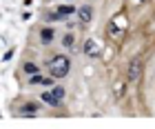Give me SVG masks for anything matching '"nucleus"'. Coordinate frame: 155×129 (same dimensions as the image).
I'll return each mask as SVG.
<instances>
[{"label":"nucleus","instance_id":"f257e3e1","mask_svg":"<svg viewBox=\"0 0 155 129\" xmlns=\"http://www.w3.org/2000/svg\"><path fill=\"white\" fill-rule=\"evenodd\" d=\"M69 58L67 56H55V58H51V64H49V69H51V76H55V78H64L67 74H69Z\"/></svg>","mask_w":155,"mask_h":129},{"label":"nucleus","instance_id":"f03ea898","mask_svg":"<svg viewBox=\"0 0 155 129\" xmlns=\"http://www.w3.org/2000/svg\"><path fill=\"white\" fill-rule=\"evenodd\" d=\"M42 100H45V103H49L51 107H58L62 98L55 94V91H45V94H42Z\"/></svg>","mask_w":155,"mask_h":129},{"label":"nucleus","instance_id":"7ed1b4c3","mask_svg":"<svg viewBox=\"0 0 155 129\" xmlns=\"http://www.w3.org/2000/svg\"><path fill=\"white\" fill-rule=\"evenodd\" d=\"M84 51H87L89 56H100V47H97V42L93 38H89L87 42H84Z\"/></svg>","mask_w":155,"mask_h":129},{"label":"nucleus","instance_id":"20e7f679","mask_svg":"<svg viewBox=\"0 0 155 129\" xmlns=\"http://www.w3.org/2000/svg\"><path fill=\"white\" fill-rule=\"evenodd\" d=\"M129 78H131V80H137V78H140V60H137V58L131 62V69H129Z\"/></svg>","mask_w":155,"mask_h":129},{"label":"nucleus","instance_id":"39448f33","mask_svg":"<svg viewBox=\"0 0 155 129\" xmlns=\"http://www.w3.org/2000/svg\"><path fill=\"white\" fill-rule=\"evenodd\" d=\"M55 38V33H53V29H49V27H45V29L40 31V40L42 42H51Z\"/></svg>","mask_w":155,"mask_h":129},{"label":"nucleus","instance_id":"423d86ee","mask_svg":"<svg viewBox=\"0 0 155 129\" xmlns=\"http://www.w3.org/2000/svg\"><path fill=\"white\" fill-rule=\"evenodd\" d=\"M91 16H93V9H91V7H82L80 9V20L82 23H89Z\"/></svg>","mask_w":155,"mask_h":129},{"label":"nucleus","instance_id":"0eeeda50","mask_svg":"<svg viewBox=\"0 0 155 129\" xmlns=\"http://www.w3.org/2000/svg\"><path fill=\"white\" fill-rule=\"evenodd\" d=\"M20 111H22L25 116H27V113H36V111H38V105H36V103H27Z\"/></svg>","mask_w":155,"mask_h":129},{"label":"nucleus","instance_id":"6e6552de","mask_svg":"<svg viewBox=\"0 0 155 129\" xmlns=\"http://www.w3.org/2000/svg\"><path fill=\"white\" fill-rule=\"evenodd\" d=\"M73 11H75V9H73V7H71V5H69V7L64 5V7H60V9H58V13H60V16H62V18H64V16H69V13H73Z\"/></svg>","mask_w":155,"mask_h":129},{"label":"nucleus","instance_id":"1a4fd4ad","mask_svg":"<svg viewBox=\"0 0 155 129\" xmlns=\"http://www.w3.org/2000/svg\"><path fill=\"white\" fill-rule=\"evenodd\" d=\"M25 71H27V74H38V67L33 62H27L25 64Z\"/></svg>","mask_w":155,"mask_h":129},{"label":"nucleus","instance_id":"9d476101","mask_svg":"<svg viewBox=\"0 0 155 129\" xmlns=\"http://www.w3.org/2000/svg\"><path fill=\"white\" fill-rule=\"evenodd\" d=\"M42 82H45V80H42L38 74H31V85H42Z\"/></svg>","mask_w":155,"mask_h":129},{"label":"nucleus","instance_id":"9b49d317","mask_svg":"<svg viewBox=\"0 0 155 129\" xmlns=\"http://www.w3.org/2000/svg\"><path fill=\"white\" fill-rule=\"evenodd\" d=\"M122 94H124V85L117 82V85H115V96H122Z\"/></svg>","mask_w":155,"mask_h":129},{"label":"nucleus","instance_id":"f8f14e48","mask_svg":"<svg viewBox=\"0 0 155 129\" xmlns=\"http://www.w3.org/2000/svg\"><path fill=\"white\" fill-rule=\"evenodd\" d=\"M64 45H67V47H71V45H73V36H71V33H67V36H64Z\"/></svg>","mask_w":155,"mask_h":129},{"label":"nucleus","instance_id":"ddd939ff","mask_svg":"<svg viewBox=\"0 0 155 129\" xmlns=\"http://www.w3.org/2000/svg\"><path fill=\"white\" fill-rule=\"evenodd\" d=\"M53 91H55V94H58V96H60V98H62V96H64V89H62V87H55V89H53Z\"/></svg>","mask_w":155,"mask_h":129}]
</instances>
